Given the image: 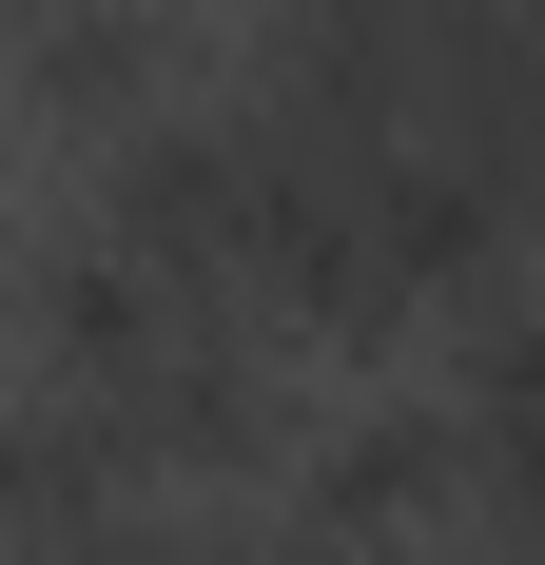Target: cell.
<instances>
[{
	"mask_svg": "<svg viewBox=\"0 0 545 565\" xmlns=\"http://www.w3.org/2000/svg\"><path fill=\"white\" fill-rule=\"evenodd\" d=\"M488 565H506V546H488Z\"/></svg>",
	"mask_w": 545,
	"mask_h": 565,
	"instance_id": "cell-4",
	"label": "cell"
},
{
	"mask_svg": "<svg viewBox=\"0 0 545 565\" xmlns=\"http://www.w3.org/2000/svg\"><path fill=\"white\" fill-rule=\"evenodd\" d=\"M292 508H312L331 546H371V565L468 546V429H448V391H429V409H351V429H312Z\"/></svg>",
	"mask_w": 545,
	"mask_h": 565,
	"instance_id": "cell-1",
	"label": "cell"
},
{
	"mask_svg": "<svg viewBox=\"0 0 545 565\" xmlns=\"http://www.w3.org/2000/svg\"><path fill=\"white\" fill-rule=\"evenodd\" d=\"M0 292H20V274H0Z\"/></svg>",
	"mask_w": 545,
	"mask_h": 565,
	"instance_id": "cell-3",
	"label": "cell"
},
{
	"mask_svg": "<svg viewBox=\"0 0 545 565\" xmlns=\"http://www.w3.org/2000/svg\"><path fill=\"white\" fill-rule=\"evenodd\" d=\"M20 78H40L58 137H78V117L117 137V117L175 98V20H157V0H20Z\"/></svg>",
	"mask_w": 545,
	"mask_h": 565,
	"instance_id": "cell-2",
	"label": "cell"
}]
</instances>
